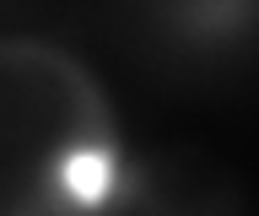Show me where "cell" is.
<instances>
[{"mask_svg": "<svg viewBox=\"0 0 259 216\" xmlns=\"http://www.w3.org/2000/svg\"><path fill=\"white\" fill-rule=\"evenodd\" d=\"M146 173L113 135H70L38 173L44 216H130L141 205Z\"/></svg>", "mask_w": 259, "mask_h": 216, "instance_id": "cell-1", "label": "cell"}]
</instances>
